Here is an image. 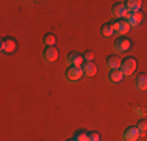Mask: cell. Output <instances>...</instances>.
<instances>
[{
  "label": "cell",
  "mask_w": 147,
  "mask_h": 141,
  "mask_svg": "<svg viewBox=\"0 0 147 141\" xmlns=\"http://www.w3.org/2000/svg\"><path fill=\"white\" fill-rule=\"evenodd\" d=\"M111 25H113V30L117 31L121 36H125V35L131 30V25L127 19H114L113 22H111Z\"/></svg>",
  "instance_id": "6da1fadb"
},
{
  "label": "cell",
  "mask_w": 147,
  "mask_h": 141,
  "mask_svg": "<svg viewBox=\"0 0 147 141\" xmlns=\"http://www.w3.org/2000/svg\"><path fill=\"white\" fill-rule=\"evenodd\" d=\"M136 68H138V63H136V60L133 58V56H127V58L122 60L121 70H122L124 75H131V74L136 70Z\"/></svg>",
  "instance_id": "7a4b0ae2"
},
{
  "label": "cell",
  "mask_w": 147,
  "mask_h": 141,
  "mask_svg": "<svg viewBox=\"0 0 147 141\" xmlns=\"http://www.w3.org/2000/svg\"><path fill=\"white\" fill-rule=\"evenodd\" d=\"M0 49H2L3 54H13L17 49V41L13 36H5L0 41Z\"/></svg>",
  "instance_id": "3957f363"
},
{
  "label": "cell",
  "mask_w": 147,
  "mask_h": 141,
  "mask_svg": "<svg viewBox=\"0 0 147 141\" xmlns=\"http://www.w3.org/2000/svg\"><path fill=\"white\" fill-rule=\"evenodd\" d=\"M83 75L85 74H83L82 66H69L67 70H66V79H67V82H78V80H82Z\"/></svg>",
  "instance_id": "277c9868"
},
{
  "label": "cell",
  "mask_w": 147,
  "mask_h": 141,
  "mask_svg": "<svg viewBox=\"0 0 147 141\" xmlns=\"http://www.w3.org/2000/svg\"><path fill=\"white\" fill-rule=\"evenodd\" d=\"M111 13H113V16L116 19H127L128 14H130L127 6H125V2H116L113 5V8H111Z\"/></svg>",
  "instance_id": "5b68a950"
},
{
  "label": "cell",
  "mask_w": 147,
  "mask_h": 141,
  "mask_svg": "<svg viewBox=\"0 0 147 141\" xmlns=\"http://www.w3.org/2000/svg\"><path fill=\"white\" fill-rule=\"evenodd\" d=\"M131 45V41L128 39L127 36H119L116 38V41H114V49H116L117 52H127L128 49H130Z\"/></svg>",
  "instance_id": "8992f818"
},
{
  "label": "cell",
  "mask_w": 147,
  "mask_h": 141,
  "mask_svg": "<svg viewBox=\"0 0 147 141\" xmlns=\"http://www.w3.org/2000/svg\"><path fill=\"white\" fill-rule=\"evenodd\" d=\"M122 136H124V141H138V138L141 136V133H139L138 127H128V129L124 130V133H122Z\"/></svg>",
  "instance_id": "52a82bcc"
},
{
  "label": "cell",
  "mask_w": 147,
  "mask_h": 141,
  "mask_svg": "<svg viewBox=\"0 0 147 141\" xmlns=\"http://www.w3.org/2000/svg\"><path fill=\"white\" fill-rule=\"evenodd\" d=\"M58 49L55 47V45H52V47H45L44 49V52H42V58L45 60L47 63H52V61H55V60L58 58Z\"/></svg>",
  "instance_id": "ba28073f"
},
{
  "label": "cell",
  "mask_w": 147,
  "mask_h": 141,
  "mask_svg": "<svg viewBox=\"0 0 147 141\" xmlns=\"http://www.w3.org/2000/svg\"><path fill=\"white\" fill-rule=\"evenodd\" d=\"M67 63H69V66H83L85 58H83V55L78 54V52H71V54L67 55Z\"/></svg>",
  "instance_id": "9c48e42d"
},
{
  "label": "cell",
  "mask_w": 147,
  "mask_h": 141,
  "mask_svg": "<svg viewBox=\"0 0 147 141\" xmlns=\"http://www.w3.org/2000/svg\"><path fill=\"white\" fill-rule=\"evenodd\" d=\"M142 19H144V14H142L141 11H135V13H130L127 17V20L130 22L131 27H138L139 24L142 22Z\"/></svg>",
  "instance_id": "30bf717a"
},
{
  "label": "cell",
  "mask_w": 147,
  "mask_h": 141,
  "mask_svg": "<svg viewBox=\"0 0 147 141\" xmlns=\"http://www.w3.org/2000/svg\"><path fill=\"white\" fill-rule=\"evenodd\" d=\"M121 64H122V61H121V58H119L117 55L107 56V66H108V69H110V70L121 69Z\"/></svg>",
  "instance_id": "8fae6325"
},
{
  "label": "cell",
  "mask_w": 147,
  "mask_h": 141,
  "mask_svg": "<svg viewBox=\"0 0 147 141\" xmlns=\"http://www.w3.org/2000/svg\"><path fill=\"white\" fill-rule=\"evenodd\" d=\"M82 69H83V74H85L86 77H94L97 74V66L94 64L92 61H85L82 66Z\"/></svg>",
  "instance_id": "7c38bea8"
},
{
  "label": "cell",
  "mask_w": 147,
  "mask_h": 141,
  "mask_svg": "<svg viewBox=\"0 0 147 141\" xmlns=\"http://www.w3.org/2000/svg\"><path fill=\"white\" fill-rule=\"evenodd\" d=\"M124 74H122V70L121 69H114V70H110L108 72V79H110V82H113V83H119V82H122L124 80Z\"/></svg>",
  "instance_id": "4fadbf2b"
},
{
  "label": "cell",
  "mask_w": 147,
  "mask_h": 141,
  "mask_svg": "<svg viewBox=\"0 0 147 141\" xmlns=\"http://www.w3.org/2000/svg\"><path fill=\"white\" fill-rule=\"evenodd\" d=\"M125 6H127L128 13L141 11V6H142V2H141V0H128V2H125Z\"/></svg>",
  "instance_id": "5bb4252c"
},
{
  "label": "cell",
  "mask_w": 147,
  "mask_h": 141,
  "mask_svg": "<svg viewBox=\"0 0 147 141\" xmlns=\"http://www.w3.org/2000/svg\"><path fill=\"white\" fill-rule=\"evenodd\" d=\"M100 35L105 38H111L114 35V30H113V25H111V22H107L103 24L102 27H100Z\"/></svg>",
  "instance_id": "9a60e30c"
},
{
  "label": "cell",
  "mask_w": 147,
  "mask_h": 141,
  "mask_svg": "<svg viewBox=\"0 0 147 141\" xmlns=\"http://www.w3.org/2000/svg\"><path fill=\"white\" fill-rule=\"evenodd\" d=\"M136 88L141 91H146L147 89V74H139L136 77Z\"/></svg>",
  "instance_id": "2e32d148"
},
{
  "label": "cell",
  "mask_w": 147,
  "mask_h": 141,
  "mask_svg": "<svg viewBox=\"0 0 147 141\" xmlns=\"http://www.w3.org/2000/svg\"><path fill=\"white\" fill-rule=\"evenodd\" d=\"M42 42L45 44V47H52V45H55V42H57V36H55L53 33H45L44 38H42Z\"/></svg>",
  "instance_id": "e0dca14e"
},
{
  "label": "cell",
  "mask_w": 147,
  "mask_h": 141,
  "mask_svg": "<svg viewBox=\"0 0 147 141\" xmlns=\"http://www.w3.org/2000/svg\"><path fill=\"white\" fill-rule=\"evenodd\" d=\"M74 140L75 141H89V133L83 132V130H78V132L74 135Z\"/></svg>",
  "instance_id": "ac0fdd59"
},
{
  "label": "cell",
  "mask_w": 147,
  "mask_h": 141,
  "mask_svg": "<svg viewBox=\"0 0 147 141\" xmlns=\"http://www.w3.org/2000/svg\"><path fill=\"white\" fill-rule=\"evenodd\" d=\"M136 127H138L139 133H141V135H144V133L147 132V119H141V121L136 124Z\"/></svg>",
  "instance_id": "d6986e66"
},
{
  "label": "cell",
  "mask_w": 147,
  "mask_h": 141,
  "mask_svg": "<svg viewBox=\"0 0 147 141\" xmlns=\"http://www.w3.org/2000/svg\"><path fill=\"white\" fill-rule=\"evenodd\" d=\"M100 133L99 132H89V141H100Z\"/></svg>",
  "instance_id": "ffe728a7"
},
{
  "label": "cell",
  "mask_w": 147,
  "mask_h": 141,
  "mask_svg": "<svg viewBox=\"0 0 147 141\" xmlns=\"http://www.w3.org/2000/svg\"><path fill=\"white\" fill-rule=\"evenodd\" d=\"M83 58H85V61H92V60H94V52H91V50L85 52V55H83Z\"/></svg>",
  "instance_id": "44dd1931"
},
{
  "label": "cell",
  "mask_w": 147,
  "mask_h": 141,
  "mask_svg": "<svg viewBox=\"0 0 147 141\" xmlns=\"http://www.w3.org/2000/svg\"><path fill=\"white\" fill-rule=\"evenodd\" d=\"M66 141H75V140H74V138H69V140H66Z\"/></svg>",
  "instance_id": "7402d4cb"
}]
</instances>
